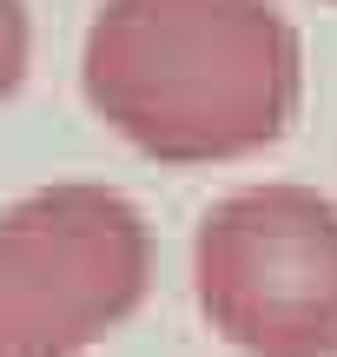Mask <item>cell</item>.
Here are the masks:
<instances>
[{
    "mask_svg": "<svg viewBox=\"0 0 337 357\" xmlns=\"http://www.w3.org/2000/svg\"><path fill=\"white\" fill-rule=\"evenodd\" d=\"M79 79L146 159L219 166L291 132L304 47L272 0H100Z\"/></svg>",
    "mask_w": 337,
    "mask_h": 357,
    "instance_id": "cell-1",
    "label": "cell"
},
{
    "mask_svg": "<svg viewBox=\"0 0 337 357\" xmlns=\"http://www.w3.org/2000/svg\"><path fill=\"white\" fill-rule=\"evenodd\" d=\"M192 284L205 324L245 357H337V199L251 185L198 218Z\"/></svg>",
    "mask_w": 337,
    "mask_h": 357,
    "instance_id": "cell-2",
    "label": "cell"
},
{
    "mask_svg": "<svg viewBox=\"0 0 337 357\" xmlns=\"http://www.w3.org/2000/svg\"><path fill=\"white\" fill-rule=\"evenodd\" d=\"M152 278L146 218L106 185H53L0 212V357H79Z\"/></svg>",
    "mask_w": 337,
    "mask_h": 357,
    "instance_id": "cell-3",
    "label": "cell"
},
{
    "mask_svg": "<svg viewBox=\"0 0 337 357\" xmlns=\"http://www.w3.org/2000/svg\"><path fill=\"white\" fill-rule=\"evenodd\" d=\"M20 73H26V7L0 0V100L20 86Z\"/></svg>",
    "mask_w": 337,
    "mask_h": 357,
    "instance_id": "cell-4",
    "label": "cell"
},
{
    "mask_svg": "<svg viewBox=\"0 0 337 357\" xmlns=\"http://www.w3.org/2000/svg\"><path fill=\"white\" fill-rule=\"evenodd\" d=\"M331 7H337V0H331Z\"/></svg>",
    "mask_w": 337,
    "mask_h": 357,
    "instance_id": "cell-5",
    "label": "cell"
}]
</instances>
